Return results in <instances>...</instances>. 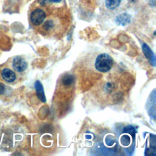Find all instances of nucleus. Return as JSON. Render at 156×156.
Returning a JSON list of instances; mask_svg holds the SVG:
<instances>
[{"label":"nucleus","mask_w":156,"mask_h":156,"mask_svg":"<svg viewBox=\"0 0 156 156\" xmlns=\"http://www.w3.org/2000/svg\"><path fill=\"white\" fill-rule=\"evenodd\" d=\"M113 65V58L107 53H101L95 58L94 66L100 73L109 71Z\"/></svg>","instance_id":"nucleus-1"},{"label":"nucleus","mask_w":156,"mask_h":156,"mask_svg":"<svg viewBox=\"0 0 156 156\" xmlns=\"http://www.w3.org/2000/svg\"><path fill=\"white\" fill-rule=\"evenodd\" d=\"M21 76L15 73L6 63L0 66V81L9 85L17 83Z\"/></svg>","instance_id":"nucleus-2"},{"label":"nucleus","mask_w":156,"mask_h":156,"mask_svg":"<svg viewBox=\"0 0 156 156\" xmlns=\"http://www.w3.org/2000/svg\"><path fill=\"white\" fill-rule=\"evenodd\" d=\"M5 63L20 76L26 72L28 68L27 60L21 55L13 56L10 57Z\"/></svg>","instance_id":"nucleus-3"},{"label":"nucleus","mask_w":156,"mask_h":156,"mask_svg":"<svg viewBox=\"0 0 156 156\" xmlns=\"http://www.w3.org/2000/svg\"><path fill=\"white\" fill-rule=\"evenodd\" d=\"M135 130L132 126L125 127L119 136V143L124 148L131 147L135 141Z\"/></svg>","instance_id":"nucleus-4"},{"label":"nucleus","mask_w":156,"mask_h":156,"mask_svg":"<svg viewBox=\"0 0 156 156\" xmlns=\"http://www.w3.org/2000/svg\"><path fill=\"white\" fill-rule=\"evenodd\" d=\"M46 16V12L43 9L35 8L29 15L30 22L34 26H40L45 20Z\"/></svg>","instance_id":"nucleus-5"},{"label":"nucleus","mask_w":156,"mask_h":156,"mask_svg":"<svg viewBox=\"0 0 156 156\" xmlns=\"http://www.w3.org/2000/svg\"><path fill=\"white\" fill-rule=\"evenodd\" d=\"M57 22L53 18H48L47 20L45 19L44 22L41 24V29L46 33H50L54 31L55 29L57 26Z\"/></svg>","instance_id":"nucleus-6"},{"label":"nucleus","mask_w":156,"mask_h":156,"mask_svg":"<svg viewBox=\"0 0 156 156\" xmlns=\"http://www.w3.org/2000/svg\"><path fill=\"white\" fill-rule=\"evenodd\" d=\"M35 88L36 91V94L38 98L42 102H46V97L44 95V92L43 90V87L39 80H37L35 83Z\"/></svg>","instance_id":"nucleus-7"},{"label":"nucleus","mask_w":156,"mask_h":156,"mask_svg":"<svg viewBox=\"0 0 156 156\" xmlns=\"http://www.w3.org/2000/svg\"><path fill=\"white\" fill-rule=\"evenodd\" d=\"M116 88V85L113 81L108 80L104 83L102 86V90L105 94H110L114 92Z\"/></svg>","instance_id":"nucleus-8"},{"label":"nucleus","mask_w":156,"mask_h":156,"mask_svg":"<svg viewBox=\"0 0 156 156\" xmlns=\"http://www.w3.org/2000/svg\"><path fill=\"white\" fill-rule=\"evenodd\" d=\"M131 16L127 13H123L118 15L116 18V23L119 25L124 26L128 24L130 21Z\"/></svg>","instance_id":"nucleus-9"},{"label":"nucleus","mask_w":156,"mask_h":156,"mask_svg":"<svg viewBox=\"0 0 156 156\" xmlns=\"http://www.w3.org/2000/svg\"><path fill=\"white\" fill-rule=\"evenodd\" d=\"M121 0H105L106 7L110 10L116 9L120 4Z\"/></svg>","instance_id":"nucleus-10"},{"label":"nucleus","mask_w":156,"mask_h":156,"mask_svg":"<svg viewBox=\"0 0 156 156\" xmlns=\"http://www.w3.org/2000/svg\"><path fill=\"white\" fill-rule=\"evenodd\" d=\"M7 87L5 85V83L0 81V96L5 95L7 91Z\"/></svg>","instance_id":"nucleus-11"},{"label":"nucleus","mask_w":156,"mask_h":156,"mask_svg":"<svg viewBox=\"0 0 156 156\" xmlns=\"http://www.w3.org/2000/svg\"><path fill=\"white\" fill-rule=\"evenodd\" d=\"M49 1L52 2H54V3H58L62 1V0H49Z\"/></svg>","instance_id":"nucleus-12"},{"label":"nucleus","mask_w":156,"mask_h":156,"mask_svg":"<svg viewBox=\"0 0 156 156\" xmlns=\"http://www.w3.org/2000/svg\"><path fill=\"white\" fill-rule=\"evenodd\" d=\"M39 1H40V2L41 4H45L47 1H48L49 0H39Z\"/></svg>","instance_id":"nucleus-13"},{"label":"nucleus","mask_w":156,"mask_h":156,"mask_svg":"<svg viewBox=\"0 0 156 156\" xmlns=\"http://www.w3.org/2000/svg\"><path fill=\"white\" fill-rule=\"evenodd\" d=\"M149 1H150V3L151 2H153L152 3H153V5H155V0H149Z\"/></svg>","instance_id":"nucleus-14"}]
</instances>
